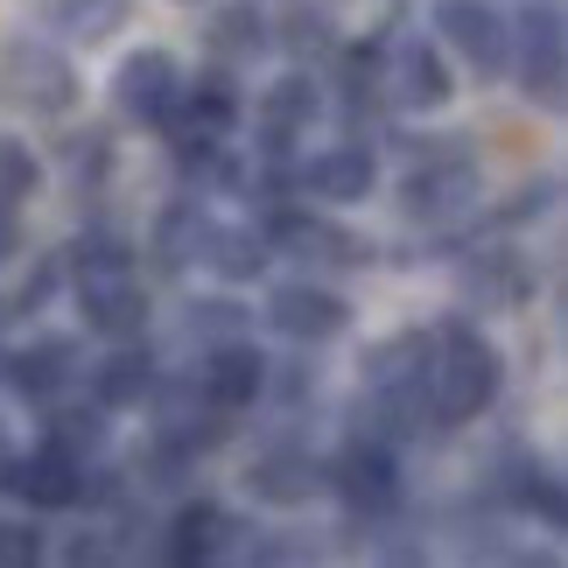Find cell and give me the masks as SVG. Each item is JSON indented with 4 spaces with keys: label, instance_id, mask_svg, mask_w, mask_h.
Here are the masks:
<instances>
[{
    "label": "cell",
    "instance_id": "15",
    "mask_svg": "<svg viewBox=\"0 0 568 568\" xmlns=\"http://www.w3.org/2000/svg\"><path fill=\"white\" fill-rule=\"evenodd\" d=\"M36 190V162L21 141H0V204H14V196Z\"/></svg>",
    "mask_w": 568,
    "mask_h": 568
},
{
    "label": "cell",
    "instance_id": "12",
    "mask_svg": "<svg viewBox=\"0 0 568 568\" xmlns=\"http://www.w3.org/2000/svg\"><path fill=\"white\" fill-rule=\"evenodd\" d=\"M400 99L407 105H443L449 99V78L428 50H400Z\"/></svg>",
    "mask_w": 568,
    "mask_h": 568
},
{
    "label": "cell",
    "instance_id": "21",
    "mask_svg": "<svg viewBox=\"0 0 568 568\" xmlns=\"http://www.w3.org/2000/svg\"><path fill=\"white\" fill-rule=\"evenodd\" d=\"M78 435H84V443H99V422H92V414H63V443H78Z\"/></svg>",
    "mask_w": 568,
    "mask_h": 568
},
{
    "label": "cell",
    "instance_id": "18",
    "mask_svg": "<svg viewBox=\"0 0 568 568\" xmlns=\"http://www.w3.org/2000/svg\"><path fill=\"white\" fill-rule=\"evenodd\" d=\"M246 42H260V14L253 8H232L225 21H217V50H246Z\"/></svg>",
    "mask_w": 568,
    "mask_h": 568
},
{
    "label": "cell",
    "instance_id": "3",
    "mask_svg": "<svg viewBox=\"0 0 568 568\" xmlns=\"http://www.w3.org/2000/svg\"><path fill=\"white\" fill-rule=\"evenodd\" d=\"M435 21H443V36L477 63V71H498V63H506V21H498L485 0H443Z\"/></svg>",
    "mask_w": 568,
    "mask_h": 568
},
{
    "label": "cell",
    "instance_id": "23",
    "mask_svg": "<svg viewBox=\"0 0 568 568\" xmlns=\"http://www.w3.org/2000/svg\"><path fill=\"white\" fill-rule=\"evenodd\" d=\"M0 464H8V456H0Z\"/></svg>",
    "mask_w": 568,
    "mask_h": 568
},
{
    "label": "cell",
    "instance_id": "22",
    "mask_svg": "<svg viewBox=\"0 0 568 568\" xmlns=\"http://www.w3.org/2000/svg\"><path fill=\"white\" fill-rule=\"evenodd\" d=\"M14 246H21V232H14V211H8V204H0V260H8Z\"/></svg>",
    "mask_w": 568,
    "mask_h": 568
},
{
    "label": "cell",
    "instance_id": "6",
    "mask_svg": "<svg viewBox=\"0 0 568 568\" xmlns=\"http://www.w3.org/2000/svg\"><path fill=\"white\" fill-rule=\"evenodd\" d=\"M141 316H148V302L134 295V281H126V274L84 281V323H92V331L126 337V331H141Z\"/></svg>",
    "mask_w": 568,
    "mask_h": 568
},
{
    "label": "cell",
    "instance_id": "2",
    "mask_svg": "<svg viewBox=\"0 0 568 568\" xmlns=\"http://www.w3.org/2000/svg\"><path fill=\"white\" fill-rule=\"evenodd\" d=\"M0 99L29 105V113H63L71 105V63L42 42H8L0 50Z\"/></svg>",
    "mask_w": 568,
    "mask_h": 568
},
{
    "label": "cell",
    "instance_id": "10",
    "mask_svg": "<svg viewBox=\"0 0 568 568\" xmlns=\"http://www.w3.org/2000/svg\"><path fill=\"white\" fill-rule=\"evenodd\" d=\"M337 491L352 498V506H386L393 498V464H386V449H352L337 464Z\"/></svg>",
    "mask_w": 568,
    "mask_h": 568
},
{
    "label": "cell",
    "instance_id": "16",
    "mask_svg": "<svg viewBox=\"0 0 568 568\" xmlns=\"http://www.w3.org/2000/svg\"><path fill=\"white\" fill-rule=\"evenodd\" d=\"M211 534H217V513L211 506H190L183 519H176V561H190V555H211Z\"/></svg>",
    "mask_w": 568,
    "mask_h": 568
},
{
    "label": "cell",
    "instance_id": "9",
    "mask_svg": "<svg viewBox=\"0 0 568 568\" xmlns=\"http://www.w3.org/2000/svg\"><path fill=\"white\" fill-rule=\"evenodd\" d=\"M204 393H211V407H246L260 393V358L225 344V352L211 358V373H204Z\"/></svg>",
    "mask_w": 568,
    "mask_h": 568
},
{
    "label": "cell",
    "instance_id": "4",
    "mask_svg": "<svg viewBox=\"0 0 568 568\" xmlns=\"http://www.w3.org/2000/svg\"><path fill=\"white\" fill-rule=\"evenodd\" d=\"M267 316H274V331H281V337H310V344L344 331V302H337V295H323V288H281Z\"/></svg>",
    "mask_w": 568,
    "mask_h": 568
},
{
    "label": "cell",
    "instance_id": "11",
    "mask_svg": "<svg viewBox=\"0 0 568 568\" xmlns=\"http://www.w3.org/2000/svg\"><path fill=\"white\" fill-rule=\"evenodd\" d=\"M148 386H155V373H148V352H120V358L99 365V400H105V407H134Z\"/></svg>",
    "mask_w": 568,
    "mask_h": 568
},
{
    "label": "cell",
    "instance_id": "8",
    "mask_svg": "<svg viewBox=\"0 0 568 568\" xmlns=\"http://www.w3.org/2000/svg\"><path fill=\"white\" fill-rule=\"evenodd\" d=\"M253 491L267 498V506H295V498H310V491H316V470H310V456H295V449H274V456H260V464H253Z\"/></svg>",
    "mask_w": 568,
    "mask_h": 568
},
{
    "label": "cell",
    "instance_id": "14",
    "mask_svg": "<svg viewBox=\"0 0 568 568\" xmlns=\"http://www.w3.org/2000/svg\"><path fill=\"white\" fill-rule=\"evenodd\" d=\"M63 358H71L63 344H42V352L14 358V386H21V393H57V386H63V373H71Z\"/></svg>",
    "mask_w": 568,
    "mask_h": 568
},
{
    "label": "cell",
    "instance_id": "5",
    "mask_svg": "<svg viewBox=\"0 0 568 568\" xmlns=\"http://www.w3.org/2000/svg\"><path fill=\"white\" fill-rule=\"evenodd\" d=\"M0 470H8V464H0ZM0 485L21 491L29 506H71V498H78V464L63 449H42V456H29V464H14Z\"/></svg>",
    "mask_w": 568,
    "mask_h": 568
},
{
    "label": "cell",
    "instance_id": "1",
    "mask_svg": "<svg viewBox=\"0 0 568 568\" xmlns=\"http://www.w3.org/2000/svg\"><path fill=\"white\" fill-rule=\"evenodd\" d=\"M435 386H443V422H470V414L498 393L491 344H477L470 331H449L443 337V365H435Z\"/></svg>",
    "mask_w": 568,
    "mask_h": 568
},
{
    "label": "cell",
    "instance_id": "17",
    "mask_svg": "<svg viewBox=\"0 0 568 568\" xmlns=\"http://www.w3.org/2000/svg\"><path fill=\"white\" fill-rule=\"evenodd\" d=\"M190 113H196V120H204L211 134H217V126H232L239 99H232V92H225V84H217V78H204V84H196V99H190Z\"/></svg>",
    "mask_w": 568,
    "mask_h": 568
},
{
    "label": "cell",
    "instance_id": "19",
    "mask_svg": "<svg viewBox=\"0 0 568 568\" xmlns=\"http://www.w3.org/2000/svg\"><path fill=\"white\" fill-rule=\"evenodd\" d=\"M0 561H36V534H21V527H0Z\"/></svg>",
    "mask_w": 568,
    "mask_h": 568
},
{
    "label": "cell",
    "instance_id": "20",
    "mask_svg": "<svg viewBox=\"0 0 568 568\" xmlns=\"http://www.w3.org/2000/svg\"><path fill=\"white\" fill-rule=\"evenodd\" d=\"M310 113V92L302 84H288V92H274V120H302Z\"/></svg>",
    "mask_w": 568,
    "mask_h": 568
},
{
    "label": "cell",
    "instance_id": "13",
    "mask_svg": "<svg viewBox=\"0 0 568 568\" xmlns=\"http://www.w3.org/2000/svg\"><path fill=\"white\" fill-rule=\"evenodd\" d=\"M310 183L323 196H365V190H373V162H365V155H323L310 169Z\"/></svg>",
    "mask_w": 568,
    "mask_h": 568
},
{
    "label": "cell",
    "instance_id": "7",
    "mask_svg": "<svg viewBox=\"0 0 568 568\" xmlns=\"http://www.w3.org/2000/svg\"><path fill=\"white\" fill-rule=\"evenodd\" d=\"M169 84H176V63H169L162 50L126 57V71H120V105H126V113H162V105H169Z\"/></svg>",
    "mask_w": 568,
    "mask_h": 568
}]
</instances>
